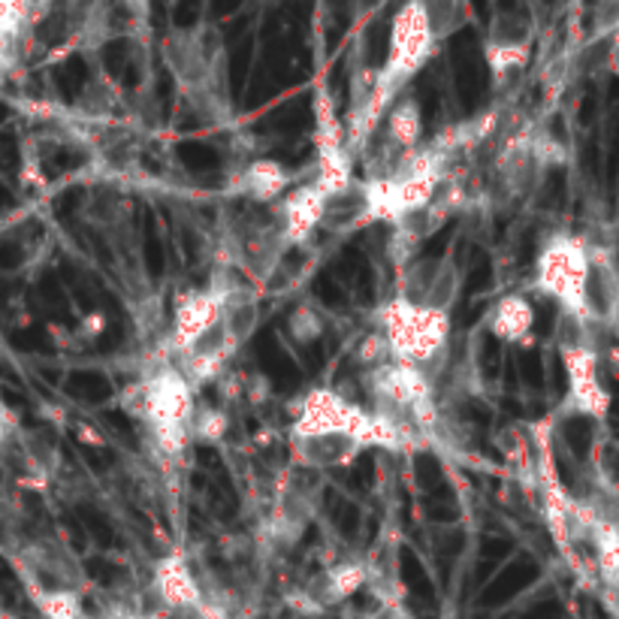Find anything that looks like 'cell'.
Segmentation results:
<instances>
[{"label":"cell","instance_id":"1","mask_svg":"<svg viewBox=\"0 0 619 619\" xmlns=\"http://www.w3.org/2000/svg\"><path fill=\"white\" fill-rule=\"evenodd\" d=\"M469 22V7L462 3H405L396 10L387 37L384 64L375 70V91L366 109L363 149L375 136L377 124L384 122L387 109L405 95V88L418 79L423 67L430 64L438 46L457 34Z\"/></svg>","mask_w":619,"mask_h":619},{"label":"cell","instance_id":"2","mask_svg":"<svg viewBox=\"0 0 619 619\" xmlns=\"http://www.w3.org/2000/svg\"><path fill=\"white\" fill-rule=\"evenodd\" d=\"M372 447H381V438L363 405L350 403L333 387H314L299 399L290 423L294 466L326 474L348 469Z\"/></svg>","mask_w":619,"mask_h":619},{"label":"cell","instance_id":"3","mask_svg":"<svg viewBox=\"0 0 619 619\" xmlns=\"http://www.w3.org/2000/svg\"><path fill=\"white\" fill-rule=\"evenodd\" d=\"M369 418L375 420L384 450H418L432 442L438 430V391L423 369L377 360L366 375Z\"/></svg>","mask_w":619,"mask_h":619},{"label":"cell","instance_id":"4","mask_svg":"<svg viewBox=\"0 0 619 619\" xmlns=\"http://www.w3.org/2000/svg\"><path fill=\"white\" fill-rule=\"evenodd\" d=\"M163 67L178 88L188 97L190 109L202 122H221L230 115L227 91V52L218 27L197 22L190 27H173L163 37Z\"/></svg>","mask_w":619,"mask_h":619},{"label":"cell","instance_id":"5","mask_svg":"<svg viewBox=\"0 0 619 619\" xmlns=\"http://www.w3.org/2000/svg\"><path fill=\"white\" fill-rule=\"evenodd\" d=\"M377 326H381V348L387 360L423 369L435 381L432 369L445 357L450 342V318L438 311H426L393 297L377 309Z\"/></svg>","mask_w":619,"mask_h":619},{"label":"cell","instance_id":"6","mask_svg":"<svg viewBox=\"0 0 619 619\" xmlns=\"http://www.w3.org/2000/svg\"><path fill=\"white\" fill-rule=\"evenodd\" d=\"M136 411L146 423L151 442L166 457H182L190 442V423L197 411V396L185 375L173 363L158 366L136 387Z\"/></svg>","mask_w":619,"mask_h":619},{"label":"cell","instance_id":"7","mask_svg":"<svg viewBox=\"0 0 619 619\" xmlns=\"http://www.w3.org/2000/svg\"><path fill=\"white\" fill-rule=\"evenodd\" d=\"M559 354L566 366L568 393L562 411L574 418L602 420L610 408V393L602 384V357L593 342V330L571 314H562V330H559Z\"/></svg>","mask_w":619,"mask_h":619},{"label":"cell","instance_id":"8","mask_svg":"<svg viewBox=\"0 0 619 619\" xmlns=\"http://www.w3.org/2000/svg\"><path fill=\"white\" fill-rule=\"evenodd\" d=\"M590 245L571 233H556L541 245L535 260V287L550 297L562 314L580 321V290L590 267Z\"/></svg>","mask_w":619,"mask_h":619},{"label":"cell","instance_id":"9","mask_svg":"<svg viewBox=\"0 0 619 619\" xmlns=\"http://www.w3.org/2000/svg\"><path fill=\"white\" fill-rule=\"evenodd\" d=\"M323 498V474L321 471L302 469V466H290L284 471L282 484L275 490L272 498L270 520H267V535L272 544L278 547H294L309 525L318 517Z\"/></svg>","mask_w":619,"mask_h":619},{"label":"cell","instance_id":"10","mask_svg":"<svg viewBox=\"0 0 619 619\" xmlns=\"http://www.w3.org/2000/svg\"><path fill=\"white\" fill-rule=\"evenodd\" d=\"M466 284V270L454 255H418L399 267V294L396 297L418 309L447 314L459 302Z\"/></svg>","mask_w":619,"mask_h":619},{"label":"cell","instance_id":"11","mask_svg":"<svg viewBox=\"0 0 619 619\" xmlns=\"http://www.w3.org/2000/svg\"><path fill=\"white\" fill-rule=\"evenodd\" d=\"M535 37L538 25L525 7H508L490 15L484 34V61L496 85L498 82L505 85L513 73H520L529 64Z\"/></svg>","mask_w":619,"mask_h":619},{"label":"cell","instance_id":"12","mask_svg":"<svg viewBox=\"0 0 619 619\" xmlns=\"http://www.w3.org/2000/svg\"><path fill=\"white\" fill-rule=\"evenodd\" d=\"M580 321L595 333L619 326V260L607 245H590V267L580 290Z\"/></svg>","mask_w":619,"mask_h":619},{"label":"cell","instance_id":"13","mask_svg":"<svg viewBox=\"0 0 619 619\" xmlns=\"http://www.w3.org/2000/svg\"><path fill=\"white\" fill-rule=\"evenodd\" d=\"M377 224V206H375V190H372V182L369 178H354L345 188L333 190L326 197V206H323L321 227L323 233H330L333 239H345V236H354L360 230L372 227Z\"/></svg>","mask_w":619,"mask_h":619},{"label":"cell","instance_id":"14","mask_svg":"<svg viewBox=\"0 0 619 619\" xmlns=\"http://www.w3.org/2000/svg\"><path fill=\"white\" fill-rule=\"evenodd\" d=\"M149 30V7L146 3H100L82 15L76 40L85 49L103 46L109 40H136Z\"/></svg>","mask_w":619,"mask_h":619},{"label":"cell","instance_id":"15","mask_svg":"<svg viewBox=\"0 0 619 619\" xmlns=\"http://www.w3.org/2000/svg\"><path fill=\"white\" fill-rule=\"evenodd\" d=\"M330 190L323 188L321 182L311 175L306 182H297L294 188L284 194L278 200V227H282V239L290 248L306 245L321 227L323 206H326Z\"/></svg>","mask_w":619,"mask_h":619},{"label":"cell","instance_id":"16","mask_svg":"<svg viewBox=\"0 0 619 619\" xmlns=\"http://www.w3.org/2000/svg\"><path fill=\"white\" fill-rule=\"evenodd\" d=\"M547 170L550 166L541 158L532 131L513 134L505 143V149L498 151V185L505 188L508 197H529L538 188L541 175Z\"/></svg>","mask_w":619,"mask_h":619},{"label":"cell","instance_id":"17","mask_svg":"<svg viewBox=\"0 0 619 619\" xmlns=\"http://www.w3.org/2000/svg\"><path fill=\"white\" fill-rule=\"evenodd\" d=\"M154 593H158V602L163 605V610L175 614V617H194V614H202V610L212 607L206 602L202 586L197 583L182 553L166 556L158 566V571H154Z\"/></svg>","mask_w":619,"mask_h":619},{"label":"cell","instance_id":"18","mask_svg":"<svg viewBox=\"0 0 619 619\" xmlns=\"http://www.w3.org/2000/svg\"><path fill=\"white\" fill-rule=\"evenodd\" d=\"M218 318H221V294L215 290V284H209L202 290H190L188 297H182L173 311V326H170L173 357L188 350Z\"/></svg>","mask_w":619,"mask_h":619},{"label":"cell","instance_id":"19","mask_svg":"<svg viewBox=\"0 0 619 619\" xmlns=\"http://www.w3.org/2000/svg\"><path fill=\"white\" fill-rule=\"evenodd\" d=\"M294 175L287 173V166L270 158H255V161L243 163L233 178H230V194L243 197L251 202H275L282 200L287 190L294 188Z\"/></svg>","mask_w":619,"mask_h":619},{"label":"cell","instance_id":"20","mask_svg":"<svg viewBox=\"0 0 619 619\" xmlns=\"http://www.w3.org/2000/svg\"><path fill=\"white\" fill-rule=\"evenodd\" d=\"M484 330L498 342L523 345L535 330V306L525 294H505L498 297L484 314Z\"/></svg>","mask_w":619,"mask_h":619},{"label":"cell","instance_id":"21","mask_svg":"<svg viewBox=\"0 0 619 619\" xmlns=\"http://www.w3.org/2000/svg\"><path fill=\"white\" fill-rule=\"evenodd\" d=\"M590 474L598 490V498L619 502V438L617 435H595L590 445Z\"/></svg>","mask_w":619,"mask_h":619},{"label":"cell","instance_id":"22","mask_svg":"<svg viewBox=\"0 0 619 619\" xmlns=\"http://www.w3.org/2000/svg\"><path fill=\"white\" fill-rule=\"evenodd\" d=\"M42 619H85V605H82L79 590L73 586H52L42 590L37 598Z\"/></svg>","mask_w":619,"mask_h":619},{"label":"cell","instance_id":"23","mask_svg":"<svg viewBox=\"0 0 619 619\" xmlns=\"http://www.w3.org/2000/svg\"><path fill=\"white\" fill-rule=\"evenodd\" d=\"M323 330H326V323H323L321 314L309 302H302L287 318V336L294 338L297 345H314L323 336Z\"/></svg>","mask_w":619,"mask_h":619},{"label":"cell","instance_id":"24","mask_svg":"<svg viewBox=\"0 0 619 619\" xmlns=\"http://www.w3.org/2000/svg\"><path fill=\"white\" fill-rule=\"evenodd\" d=\"M227 432V414L218 408H200L194 411V423H190V442H206L212 445Z\"/></svg>","mask_w":619,"mask_h":619},{"label":"cell","instance_id":"25","mask_svg":"<svg viewBox=\"0 0 619 619\" xmlns=\"http://www.w3.org/2000/svg\"><path fill=\"white\" fill-rule=\"evenodd\" d=\"M619 30V3H605L595 10L593 40H610Z\"/></svg>","mask_w":619,"mask_h":619},{"label":"cell","instance_id":"26","mask_svg":"<svg viewBox=\"0 0 619 619\" xmlns=\"http://www.w3.org/2000/svg\"><path fill=\"white\" fill-rule=\"evenodd\" d=\"M607 70L619 79V30L607 40Z\"/></svg>","mask_w":619,"mask_h":619},{"label":"cell","instance_id":"27","mask_svg":"<svg viewBox=\"0 0 619 619\" xmlns=\"http://www.w3.org/2000/svg\"><path fill=\"white\" fill-rule=\"evenodd\" d=\"M182 619H227V617H221L218 610H212V607H209V610H202V614H194V617H182Z\"/></svg>","mask_w":619,"mask_h":619}]
</instances>
